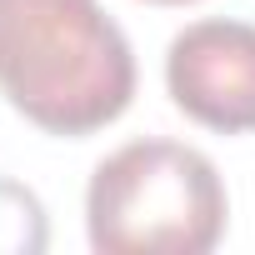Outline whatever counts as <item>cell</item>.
Instances as JSON below:
<instances>
[{
	"instance_id": "6da1fadb",
	"label": "cell",
	"mask_w": 255,
	"mask_h": 255,
	"mask_svg": "<svg viewBox=\"0 0 255 255\" xmlns=\"http://www.w3.org/2000/svg\"><path fill=\"white\" fill-rule=\"evenodd\" d=\"M0 95L45 135H95L135 100V55L100 0H0Z\"/></svg>"
},
{
	"instance_id": "7a4b0ae2",
	"label": "cell",
	"mask_w": 255,
	"mask_h": 255,
	"mask_svg": "<svg viewBox=\"0 0 255 255\" xmlns=\"http://www.w3.org/2000/svg\"><path fill=\"white\" fill-rule=\"evenodd\" d=\"M225 185L180 140H130L105 155L85 185L95 255H205L225 235Z\"/></svg>"
},
{
	"instance_id": "3957f363",
	"label": "cell",
	"mask_w": 255,
	"mask_h": 255,
	"mask_svg": "<svg viewBox=\"0 0 255 255\" xmlns=\"http://www.w3.org/2000/svg\"><path fill=\"white\" fill-rule=\"evenodd\" d=\"M165 90L180 115L215 135L255 130V25L195 20L165 50Z\"/></svg>"
},
{
	"instance_id": "277c9868",
	"label": "cell",
	"mask_w": 255,
	"mask_h": 255,
	"mask_svg": "<svg viewBox=\"0 0 255 255\" xmlns=\"http://www.w3.org/2000/svg\"><path fill=\"white\" fill-rule=\"evenodd\" d=\"M45 245H50V220L40 195L0 175V255H40Z\"/></svg>"
},
{
	"instance_id": "5b68a950",
	"label": "cell",
	"mask_w": 255,
	"mask_h": 255,
	"mask_svg": "<svg viewBox=\"0 0 255 255\" xmlns=\"http://www.w3.org/2000/svg\"><path fill=\"white\" fill-rule=\"evenodd\" d=\"M150 5H195V0H150Z\"/></svg>"
}]
</instances>
